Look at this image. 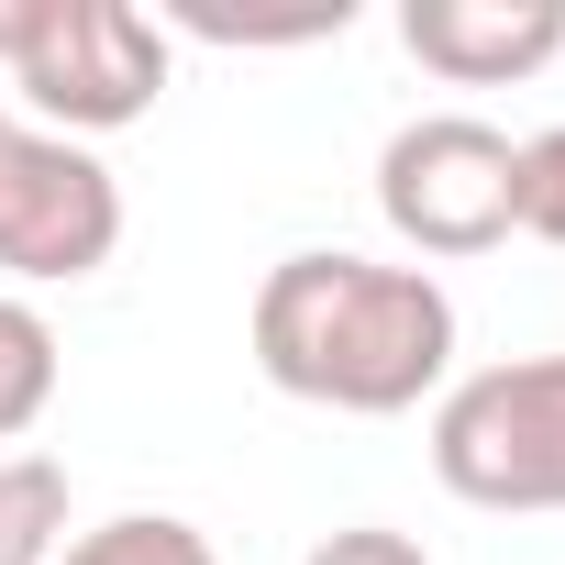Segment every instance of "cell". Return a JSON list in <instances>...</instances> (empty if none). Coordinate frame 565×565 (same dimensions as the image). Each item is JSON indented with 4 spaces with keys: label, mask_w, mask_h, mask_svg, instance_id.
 <instances>
[{
    "label": "cell",
    "mask_w": 565,
    "mask_h": 565,
    "mask_svg": "<svg viewBox=\"0 0 565 565\" xmlns=\"http://www.w3.org/2000/svg\"><path fill=\"white\" fill-rule=\"evenodd\" d=\"M255 366L311 411L399 422L455 388V300L433 266L377 255H277L255 277Z\"/></svg>",
    "instance_id": "1"
},
{
    "label": "cell",
    "mask_w": 565,
    "mask_h": 565,
    "mask_svg": "<svg viewBox=\"0 0 565 565\" xmlns=\"http://www.w3.org/2000/svg\"><path fill=\"white\" fill-rule=\"evenodd\" d=\"M377 222L433 255V266H466V255H499L521 233V145L477 111H422L377 145Z\"/></svg>",
    "instance_id": "2"
},
{
    "label": "cell",
    "mask_w": 565,
    "mask_h": 565,
    "mask_svg": "<svg viewBox=\"0 0 565 565\" xmlns=\"http://www.w3.org/2000/svg\"><path fill=\"white\" fill-rule=\"evenodd\" d=\"M433 477L466 510H565V355L455 377L433 399Z\"/></svg>",
    "instance_id": "3"
},
{
    "label": "cell",
    "mask_w": 565,
    "mask_h": 565,
    "mask_svg": "<svg viewBox=\"0 0 565 565\" xmlns=\"http://www.w3.org/2000/svg\"><path fill=\"white\" fill-rule=\"evenodd\" d=\"M167 89V23L134 0H34V34L12 56V100L34 111V134H122L145 122Z\"/></svg>",
    "instance_id": "4"
},
{
    "label": "cell",
    "mask_w": 565,
    "mask_h": 565,
    "mask_svg": "<svg viewBox=\"0 0 565 565\" xmlns=\"http://www.w3.org/2000/svg\"><path fill=\"white\" fill-rule=\"evenodd\" d=\"M111 244H122V178L67 134L12 122V145H0V277L78 289L111 266Z\"/></svg>",
    "instance_id": "5"
},
{
    "label": "cell",
    "mask_w": 565,
    "mask_h": 565,
    "mask_svg": "<svg viewBox=\"0 0 565 565\" xmlns=\"http://www.w3.org/2000/svg\"><path fill=\"white\" fill-rule=\"evenodd\" d=\"M399 45L444 89H510L565 56V0H411Z\"/></svg>",
    "instance_id": "6"
},
{
    "label": "cell",
    "mask_w": 565,
    "mask_h": 565,
    "mask_svg": "<svg viewBox=\"0 0 565 565\" xmlns=\"http://www.w3.org/2000/svg\"><path fill=\"white\" fill-rule=\"evenodd\" d=\"M56 377H67L56 322H45L23 289H0V444H23V433L56 411Z\"/></svg>",
    "instance_id": "7"
},
{
    "label": "cell",
    "mask_w": 565,
    "mask_h": 565,
    "mask_svg": "<svg viewBox=\"0 0 565 565\" xmlns=\"http://www.w3.org/2000/svg\"><path fill=\"white\" fill-rule=\"evenodd\" d=\"M56 554H67V466L0 455V565H56Z\"/></svg>",
    "instance_id": "8"
},
{
    "label": "cell",
    "mask_w": 565,
    "mask_h": 565,
    "mask_svg": "<svg viewBox=\"0 0 565 565\" xmlns=\"http://www.w3.org/2000/svg\"><path fill=\"white\" fill-rule=\"evenodd\" d=\"M56 565H222V554H211V532L178 521V510H122V521H100V532H67Z\"/></svg>",
    "instance_id": "9"
},
{
    "label": "cell",
    "mask_w": 565,
    "mask_h": 565,
    "mask_svg": "<svg viewBox=\"0 0 565 565\" xmlns=\"http://www.w3.org/2000/svg\"><path fill=\"white\" fill-rule=\"evenodd\" d=\"M521 233L532 244H565V122L521 134Z\"/></svg>",
    "instance_id": "10"
},
{
    "label": "cell",
    "mask_w": 565,
    "mask_h": 565,
    "mask_svg": "<svg viewBox=\"0 0 565 565\" xmlns=\"http://www.w3.org/2000/svg\"><path fill=\"white\" fill-rule=\"evenodd\" d=\"M300 565H433L411 532H388V521H355V532H322Z\"/></svg>",
    "instance_id": "11"
},
{
    "label": "cell",
    "mask_w": 565,
    "mask_h": 565,
    "mask_svg": "<svg viewBox=\"0 0 565 565\" xmlns=\"http://www.w3.org/2000/svg\"><path fill=\"white\" fill-rule=\"evenodd\" d=\"M12 122H23V111H12V89H0V145H12Z\"/></svg>",
    "instance_id": "12"
}]
</instances>
